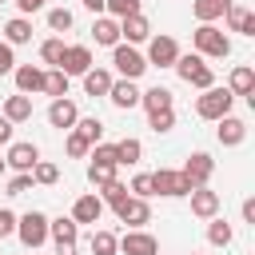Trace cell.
I'll return each instance as SVG.
<instances>
[{"label": "cell", "instance_id": "obj_8", "mask_svg": "<svg viewBox=\"0 0 255 255\" xmlns=\"http://www.w3.org/2000/svg\"><path fill=\"white\" fill-rule=\"evenodd\" d=\"M211 171H215V159H211L207 151H195V155H187V163H183V179H187L191 187H203V183L211 179Z\"/></svg>", "mask_w": 255, "mask_h": 255}, {"label": "cell", "instance_id": "obj_16", "mask_svg": "<svg viewBox=\"0 0 255 255\" xmlns=\"http://www.w3.org/2000/svg\"><path fill=\"white\" fill-rule=\"evenodd\" d=\"M36 159H40V147L36 143H12L8 147V167H16V171H32L36 167Z\"/></svg>", "mask_w": 255, "mask_h": 255}, {"label": "cell", "instance_id": "obj_37", "mask_svg": "<svg viewBox=\"0 0 255 255\" xmlns=\"http://www.w3.org/2000/svg\"><path fill=\"white\" fill-rule=\"evenodd\" d=\"M64 48H68L64 40H44V44H40V60H44V64H60Z\"/></svg>", "mask_w": 255, "mask_h": 255}, {"label": "cell", "instance_id": "obj_52", "mask_svg": "<svg viewBox=\"0 0 255 255\" xmlns=\"http://www.w3.org/2000/svg\"><path fill=\"white\" fill-rule=\"evenodd\" d=\"M4 167H8V163H4V159H0V175H4Z\"/></svg>", "mask_w": 255, "mask_h": 255}, {"label": "cell", "instance_id": "obj_14", "mask_svg": "<svg viewBox=\"0 0 255 255\" xmlns=\"http://www.w3.org/2000/svg\"><path fill=\"white\" fill-rule=\"evenodd\" d=\"M108 100L116 104V108H135L139 104V88H135V80H112V88H108Z\"/></svg>", "mask_w": 255, "mask_h": 255}, {"label": "cell", "instance_id": "obj_50", "mask_svg": "<svg viewBox=\"0 0 255 255\" xmlns=\"http://www.w3.org/2000/svg\"><path fill=\"white\" fill-rule=\"evenodd\" d=\"M84 8H88V12H96V16H100V12H104V0H84Z\"/></svg>", "mask_w": 255, "mask_h": 255}, {"label": "cell", "instance_id": "obj_20", "mask_svg": "<svg viewBox=\"0 0 255 255\" xmlns=\"http://www.w3.org/2000/svg\"><path fill=\"white\" fill-rule=\"evenodd\" d=\"M4 120H12V124H24V120H32V96H8L4 100Z\"/></svg>", "mask_w": 255, "mask_h": 255}, {"label": "cell", "instance_id": "obj_19", "mask_svg": "<svg viewBox=\"0 0 255 255\" xmlns=\"http://www.w3.org/2000/svg\"><path fill=\"white\" fill-rule=\"evenodd\" d=\"M120 36H128L131 44H143V40L151 36V24H147L139 12H131V16H124V20H120Z\"/></svg>", "mask_w": 255, "mask_h": 255}, {"label": "cell", "instance_id": "obj_40", "mask_svg": "<svg viewBox=\"0 0 255 255\" xmlns=\"http://www.w3.org/2000/svg\"><path fill=\"white\" fill-rule=\"evenodd\" d=\"M48 28H52V32H68V28H72V12H68V8H52V12H48Z\"/></svg>", "mask_w": 255, "mask_h": 255}, {"label": "cell", "instance_id": "obj_28", "mask_svg": "<svg viewBox=\"0 0 255 255\" xmlns=\"http://www.w3.org/2000/svg\"><path fill=\"white\" fill-rule=\"evenodd\" d=\"M4 36H8V44H28V40H32V24H28L24 16H16V20L4 24Z\"/></svg>", "mask_w": 255, "mask_h": 255}, {"label": "cell", "instance_id": "obj_1", "mask_svg": "<svg viewBox=\"0 0 255 255\" xmlns=\"http://www.w3.org/2000/svg\"><path fill=\"white\" fill-rule=\"evenodd\" d=\"M191 44H195V52H199V56H211V60L231 56V40H227L215 24H199V28H195V36H191Z\"/></svg>", "mask_w": 255, "mask_h": 255}, {"label": "cell", "instance_id": "obj_47", "mask_svg": "<svg viewBox=\"0 0 255 255\" xmlns=\"http://www.w3.org/2000/svg\"><path fill=\"white\" fill-rule=\"evenodd\" d=\"M16 4H20V12H24V16H28V12H40V8H44V0H16Z\"/></svg>", "mask_w": 255, "mask_h": 255}, {"label": "cell", "instance_id": "obj_43", "mask_svg": "<svg viewBox=\"0 0 255 255\" xmlns=\"http://www.w3.org/2000/svg\"><path fill=\"white\" fill-rule=\"evenodd\" d=\"M92 159H96V163H116V143H96Z\"/></svg>", "mask_w": 255, "mask_h": 255}, {"label": "cell", "instance_id": "obj_48", "mask_svg": "<svg viewBox=\"0 0 255 255\" xmlns=\"http://www.w3.org/2000/svg\"><path fill=\"white\" fill-rule=\"evenodd\" d=\"M8 139H12V120L0 116V143H8Z\"/></svg>", "mask_w": 255, "mask_h": 255}, {"label": "cell", "instance_id": "obj_7", "mask_svg": "<svg viewBox=\"0 0 255 255\" xmlns=\"http://www.w3.org/2000/svg\"><path fill=\"white\" fill-rule=\"evenodd\" d=\"M187 195L191 191V183L183 179V171H167V167H159V171H151V195Z\"/></svg>", "mask_w": 255, "mask_h": 255}, {"label": "cell", "instance_id": "obj_17", "mask_svg": "<svg viewBox=\"0 0 255 255\" xmlns=\"http://www.w3.org/2000/svg\"><path fill=\"white\" fill-rule=\"evenodd\" d=\"M12 76H16V88H20V96H32V92H44V72H40L36 64H24V68H12Z\"/></svg>", "mask_w": 255, "mask_h": 255}, {"label": "cell", "instance_id": "obj_33", "mask_svg": "<svg viewBox=\"0 0 255 255\" xmlns=\"http://www.w3.org/2000/svg\"><path fill=\"white\" fill-rule=\"evenodd\" d=\"M88 179H92L96 187L112 183V179H116V163H96V159H92V167H88Z\"/></svg>", "mask_w": 255, "mask_h": 255}, {"label": "cell", "instance_id": "obj_36", "mask_svg": "<svg viewBox=\"0 0 255 255\" xmlns=\"http://www.w3.org/2000/svg\"><path fill=\"white\" fill-rule=\"evenodd\" d=\"M116 243H120V239H116L112 231H96V235H92V251H96V255H116Z\"/></svg>", "mask_w": 255, "mask_h": 255}, {"label": "cell", "instance_id": "obj_51", "mask_svg": "<svg viewBox=\"0 0 255 255\" xmlns=\"http://www.w3.org/2000/svg\"><path fill=\"white\" fill-rule=\"evenodd\" d=\"M56 255H76V243H56Z\"/></svg>", "mask_w": 255, "mask_h": 255}, {"label": "cell", "instance_id": "obj_2", "mask_svg": "<svg viewBox=\"0 0 255 255\" xmlns=\"http://www.w3.org/2000/svg\"><path fill=\"white\" fill-rule=\"evenodd\" d=\"M175 72H179V80L183 84H191V88H211L215 84V72L203 64V56L199 52H191V56H175V64H171Z\"/></svg>", "mask_w": 255, "mask_h": 255}, {"label": "cell", "instance_id": "obj_6", "mask_svg": "<svg viewBox=\"0 0 255 255\" xmlns=\"http://www.w3.org/2000/svg\"><path fill=\"white\" fill-rule=\"evenodd\" d=\"M175 56H179V44L171 40V36H147V68L155 64V68H171L175 64Z\"/></svg>", "mask_w": 255, "mask_h": 255}, {"label": "cell", "instance_id": "obj_26", "mask_svg": "<svg viewBox=\"0 0 255 255\" xmlns=\"http://www.w3.org/2000/svg\"><path fill=\"white\" fill-rule=\"evenodd\" d=\"M108 88H112V76L104 68H88L84 72V92L88 96H108Z\"/></svg>", "mask_w": 255, "mask_h": 255}, {"label": "cell", "instance_id": "obj_12", "mask_svg": "<svg viewBox=\"0 0 255 255\" xmlns=\"http://www.w3.org/2000/svg\"><path fill=\"white\" fill-rule=\"evenodd\" d=\"M116 215H120V223H131V227H139V223H147V219H151V207H147V199H139V195H128V199L116 207Z\"/></svg>", "mask_w": 255, "mask_h": 255}, {"label": "cell", "instance_id": "obj_18", "mask_svg": "<svg viewBox=\"0 0 255 255\" xmlns=\"http://www.w3.org/2000/svg\"><path fill=\"white\" fill-rule=\"evenodd\" d=\"M100 215H104V199L100 195H80L76 207H72V219L76 223H100Z\"/></svg>", "mask_w": 255, "mask_h": 255}, {"label": "cell", "instance_id": "obj_23", "mask_svg": "<svg viewBox=\"0 0 255 255\" xmlns=\"http://www.w3.org/2000/svg\"><path fill=\"white\" fill-rule=\"evenodd\" d=\"M227 8H231V0H195V4H191V12H195V20H199V24L219 20Z\"/></svg>", "mask_w": 255, "mask_h": 255}, {"label": "cell", "instance_id": "obj_32", "mask_svg": "<svg viewBox=\"0 0 255 255\" xmlns=\"http://www.w3.org/2000/svg\"><path fill=\"white\" fill-rule=\"evenodd\" d=\"M76 131H80L88 143H100V135H104V124H100L96 116H88V120H76Z\"/></svg>", "mask_w": 255, "mask_h": 255}, {"label": "cell", "instance_id": "obj_45", "mask_svg": "<svg viewBox=\"0 0 255 255\" xmlns=\"http://www.w3.org/2000/svg\"><path fill=\"white\" fill-rule=\"evenodd\" d=\"M16 68V56H12V44H0V76Z\"/></svg>", "mask_w": 255, "mask_h": 255}, {"label": "cell", "instance_id": "obj_21", "mask_svg": "<svg viewBox=\"0 0 255 255\" xmlns=\"http://www.w3.org/2000/svg\"><path fill=\"white\" fill-rule=\"evenodd\" d=\"M48 235H52L56 243H76V235H80V223H76L72 215H60V219H48Z\"/></svg>", "mask_w": 255, "mask_h": 255}, {"label": "cell", "instance_id": "obj_24", "mask_svg": "<svg viewBox=\"0 0 255 255\" xmlns=\"http://www.w3.org/2000/svg\"><path fill=\"white\" fill-rule=\"evenodd\" d=\"M92 36H96V44H108V48H116V44H120V24H116L112 16H100V20L92 24Z\"/></svg>", "mask_w": 255, "mask_h": 255}, {"label": "cell", "instance_id": "obj_34", "mask_svg": "<svg viewBox=\"0 0 255 255\" xmlns=\"http://www.w3.org/2000/svg\"><path fill=\"white\" fill-rule=\"evenodd\" d=\"M207 239H211L215 247H227V243H231V223H223V219H215V215H211V227H207Z\"/></svg>", "mask_w": 255, "mask_h": 255}, {"label": "cell", "instance_id": "obj_9", "mask_svg": "<svg viewBox=\"0 0 255 255\" xmlns=\"http://www.w3.org/2000/svg\"><path fill=\"white\" fill-rule=\"evenodd\" d=\"M64 76H84L88 68H92V52L84 48V44H72V48H64V56H60V64H56Z\"/></svg>", "mask_w": 255, "mask_h": 255}, {"label": "cell", "instance_id": "obj_22", "mask_svg": "<svg viewBox=\"0 0 255 255\" xmlns=\"http://www.w3.org/2000/svg\"><path fill=\"white\" fill-rule=\"evenodd\" d=\"M223 16H227V28H231V32H243V36H255V16H251L247 8H239V4H231V8L223 12Z\"/></svg>", "mask_w": 255, "mask_h": 255}, {"label": "cell", "instance_id": "obj_10", "mask_svg": "<svg viewBox=\"0 0 255 255\" xmlns=\"http://www.w3.org/2000/svg\"><path fill=\"white\" fill-rule=\"evenodd\" d=\"M116 247H120L124 255H159V243H155V235H147V231H128Z\"/></svg>", "mask_w": 255, "mask_h": 255}, {"label": "cell", "instance_id": "obj_15", "mask_svg": "<svg viewBox=\"0 0 255 255\" xmlns=\"http://www.w3.org/2000/svg\"><path fill=\"white\" fill-rule=\"evenodd\" d=\"M215 124H219V143H223V147H239V143L247 139V124L235 120L231 112H227L223 120H215Z\"/></svg>", "mask_w": 255, "mask_h": 255}, {"label": "cell", "instance_id": "obj_44", "mask_svg": "<svg viewBox=\"0 0 255 255\" xmlns=\"http://www.w3.org/2000/svg\"><path fill=\"white\" fill-rule=\"evenodd\" d=\"M131 195L147 199V195H151V175H135V179H131Z\"/></svg>", "mask_w": 255, "mask_h": 255}, {"label": "cell", "instance_id": "obj_39", "mask_svg": "<svg viewBox=\"0 0 255 255\" xmlns=\"http://www.w3.org/2000/svg\"><path fill=\"white\" fill-rule=\"evenodd\" d=\"M100 191H104V203H112V207H120V203L128 199V187H124L120 179H112V183H104Z\"/></svg>", "mask_w": 255, "mask_h": 255}, {"label": "cell", "instance_id": "obj_13", "mask_svg": "<svg viewBox=\"0 0 255 255\" xmlns=\"http://www.w3.org/2000/svg\"><path fill=\"white\" fill-rule=\"evenodd\" d=\"M187 195H191V215H199V219H211V215L219 211V195H215L207 183H203V187H191Z\"/></svg>", "mask_w": 255, "mask_h": 255}, {"label": "cell", "instance_id": "obj_27", "mask_svg": "<svg viewBox=\"0 0 255 255\" xmlns=\"http://www.w3.org/2000/svg\"><path fill=\"white\" fill-rule=\"evenodd\" d=\"M139 104L147 108V112H163V108H171V92L167 88H147V92H139Z\"/></svg>", "mask_w": 255, "mask_h": 255}, {"label": "cell", "instance_id": "obj_38", "mask_svg": "<svg viewBox=\"0 0 255 255\" xmlns=\"http://www.w3.org/2000/svg\"><path fill=\"white\" fill-rule=\"evenodd\" d=\"M88 151H92V143H88V139L72 128V131H68V155H72V159H84Z\"/></svg>", "mask_w": 255, "mask_h": 255}, {"label": "cell", "instance_id": "obj_11", "mask_svg": "<svg viewBox=\"0 0 255 255\" xmlns=\"http://www.w3.org/2000/svg\"><path fill=\"white\" fill-rule=\"evenodd\" d=\"M76 120H80V112H76V104H72L68 96L52 100V108H48V124H52V128H64V131H72V128H76Z\"/></svg>", "mask_w": 255, "mask_h": 255}, {"label": "cell", "instance_id": "obj_35", "mask_svg": "<svg viewBox=\"0 0 255 255\" xmlns=\"http://www.w3.org/2000/svg\"><path fill=\"white\" fill-rule=\"evenodd\" d=\"M147 124H151V131H171V128H175V112H171V108L147 112Z\"/></svg>", "mask_w": 255, "mask_h": 255}, {"label": "cell", "instance_id": "obj_41", "mask_svg": "<svg viewBox=\"0 0 255 255\" xmlns=\"http://www.w3.org/2000/svg\"><path fill=\"white\" fill-rule=\"evenodd\" d=\"M104 8L112 12V16H131V12H139V0H104Z\"/></svg>", "mask_w": 255, "mask_h": 255}, {"label": "cell", "instance_id": "obj_25", "mask_svg": "<svg viewBox=\"0 0 255 255\" xmlns=\"http://www.w3.org/2000/svg\"><path fill=\"white\" fill-rule=\"evenodd\" d=\"M231 96H251L255 92V72L247 68V64H239L235 72H231V88H227Z\"/></svg>", "mask_w": 255, "mask_h": 255}, {"label": "cell", "instance_id": "obj_29", "mask_svg": "<svg viewBox=\"0 0 255 255\" xmlns=\"http://www.w3.org/2000/svg\"><path fill=\"white\" fill-rule=\"evenodd\" d=\"M139 155H143V143L139 139H120L116 143V163H139Z\"/></svg>", "mask_w": 255, "mask_h": 255}, {"label": "cell", "instance_id": "obj_5", "mask_svg": "<svg viewBox=\"0 0 255 255\" xmlns=\"http://www.w3.org/2000/svg\"><path fill=\"white\" fill-rule=\"evenodd\" d=\"M112 64H116V72H120L124 80H139V76L147 72V60H143L135 48H128V44H116V52H112Z\"/></svg>", "mask_w": 255, "mask_h": 255}, {"label": "cell", "instance_id": "obj_3", "mask_svg": "<svg viewBox=\"0 0 255 255\" xmlns=\"http://www.w3.org/2000/svg\"><path fill=\"white\" fill-rule=\"evenodd\" d=\"M231 104H235V96L227 92V88H203V96L195 100V116L199 120H223L227 112H231Z\"/></svg>", "mask_w": 255, "mask_h": 255}, {"label": "cell", "instance_id": "obj_42", "mask_svg": "<svg viewBox=\"0 0 255 255\" xmlns=\"http://www.w3.org/2000/svg\"><path fill=\"white\" fill-rule=\"evenodd\" d=\"M32 191V171H20L16 179H8V195H24Z\"/></svg>", "mask_w": 255, "mask_h": 255}, {"label": "cell", "instance_id": "obj_30", "mask_svg": "<svg viewBox=\"0 0 255 255\" xmlns=\"http://www.w3.org/2000/svg\"><path fill=\"white\" fill-rule=\"evenodd\" d=\"M44 92H48V96H56V100H60V96H68V76H64L60 68H56V72H44Z\"/></svg>", "mask_w": 255, "mask_h": 255}, {"label": "cell", "instance_id": "obj_46", "mask_svg": "<svg viewBox=\"0 0 255 255\" xmlns=\"http://www.w3.org/2000/svg\"><path fill=\"white\" fill-rule=\"evenodd\" d=\"M12 231H16V215H12V211H0V239L12 235Z\"/></svg>", "mask_w": 255, "mask_h": 255}, {"label": "cell", "instance_id": "obj_4", "mask_svg": "<svg viewBox=\"0 0 255 255\" xmlns=\"http://www.w3.org/2000/svg\"><path fill=\"white\" fill-rule=\"evenodd\" d=\"M16 235H20L24 247L36 251V247L48 239V215H44V211H28V215H20V219H16Z\"/></svg>", "mask_w": 255, "mask_h": 255}, {"label": "cell", "instance_id": "obj_31", "mask_svg": "<svg viewBox=\"0 0 255 255\" xmlns=\"http://www.w3.org/2000/svg\"><path fill=\"white\" fill-rule=\"evenodd\" d=\"M60 179V167L56 163H44V159H36V167H32V183H44V187H52Z\"/></svg>", "mask_w": 255, "mask_h": 255}, {"label": "cell", "instance_id": "obj_49", "mask_svg": "<svg viewBox=\"0 0 255 255\" xmlns=\"http://www.w3.org/2000/svg\"><path fill=\"white\" fill-rule=\"evenodd\" d=\"M243 219L255 223V199H243Z\"/></svg>", "mask_w": 255, "mask_h": 255}]
</instances>
